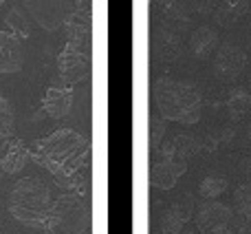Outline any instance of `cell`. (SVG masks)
<instances>
[{"instance_id": "1", "label": "cell", "mask_w": 251, "mask_h": 234, "mask_svg": "<svg viewBox=\"0 0 251 234\" xmlns=\"http://www.w3.org/2000/svg\"><path fill=\"white\" fill-rule=\"evenodd\" d=\"M29 155L57 179V186L77 188L79 173L88 164V142L73 128H57L38 139L29 148Z\"/></svg>"}, {"instance_id": "2", "label": "cell", "mask_w": 251, "mask_h": 234, "mask_svg": "<svg viewBox=\"0 0 251 234\" xmlns=\"http://www.w3.org/2000/svg\"><path fill=\"white\" fill-rule=\"evenodd\" d=\"M156 111L163 119L178 121V124H196L201 119L203 111V100L194 84L181 82L172 78H161L154 82L152 88Z\"/></svg>"}, {"instance_id": "3", "label": "cell", "mask_w": 251, "mask_h": 234, "mask_svg": "<svg viewBox=\"0 0 251 234\" xmlns=\"http://www.w3.org/2000/svg\"><path fill=\"white\" fill-rule=\"evenodd\" d=\"M53 208V199L47 183L38 177H25L13 186L9 197V212L20 223L31 228H44L49 212Z\"/></svg>"}, {"instance_id": "4", "label": "cell", "mask_w": 251, "mask_h": 234, "mask_svg": "<svg viewBox=\"0 0 251 234\" xmlns=\"http://www.w3.org/2000/svg\"><path fill=\"white\" fill-rule=\"evenodd\" d=\"M88 223V210L75 192H66L57 201L44 223L47 234H82Z\"/></svg>"}, {"instance_id": "5", "label": "cell", "mask_w": 251, "mask_h": 234, "mask_svg": "<svg viewBox=\"0 0 251 234\" xmlns=\"http://www.w3.org/2000/svg\"><path fill=\"white\" fill-rule=\"evenodd\" d=\"M88 35H69L64 49L57 53V73L66 84L88 78Z\"/></svg>"}, {"instance_id": "6", "label": "cell", "mask_w": 251, "mask_h": 234, "mask_svg": "<svg viewBox=\"0 0 251 234\" xmlns=\"http://www.w3.org/2000/svg\"><path fill=\"white\" fill-rule=\"evenodd\" d=\"M25 7L33 20L47 31L64 27L66 20L79 11L77 0H25Z\"/></svg>"}, {"instance_id": "7", "label": "cell", "mask_w": 251, "mask_h": 234, "mask_svg": "<svg viewBox=\"0 0 251 234\" xmlns=\"http://www.w3.org/2000/svg\"><path fill=\"white\" fill-rule=\"evenodd\" d=\"M194 221H196V228L203 234H229L231 221H234V212H231V208H227V205L209 199L199 208Z\"/></svg>"}, {"instance_id": "8", "label": "cell", "mask_w": 251, "mask_h": 234, "mask_svg": "<svg viewBox=\"0 0 251 234\" xmlns=\"http://www.w3.org/2000/svg\"><path fill=\"white\" fill-rule=\"evenodd\" d=\"M247 66V53L238 44H221L214 56V73L221 80H234Z\"/></svg>"}, {"instance_id": "9", "label": "cell", "mask_w": 251, "mask_h": 234, "mask_svg": "<svg viewBox=\"0 0 251 234\" xmlns=\"http://www.w3.org/2000/svg\"><path fill=\"white\" fill-rule=\"evenodd\" d=\"M185 159H178V157H163L159 155V159L152 164L150 168V181L154 188L159 190H170V188L176 186V181L181 179V175L187 168Z\"/></svg>"}, {"instance_id": "10", "label": "cell", "mask_w": 251, "mask_h": 234, "mask_svg": "<svg viewBox=\"0 0 251 234\" xmlns=\"http://www.w3.org/2000/svg\"><path fill=\"white\" fill-rule=\"evenodd\" d=\"M22 69L20 38L9 29H0V75L18 73Z\"/></svg>"}, {"instance_id": "11", "label": "cell", "mask_w": 251, "mask_h": 234, "mask_svg": "<svg viewBox=\"0 0 251 234\" xmlns=\"http://www.w3.org/2000/svg\"><path fill=\"white\" fill-rule=\"evenodd\" d=\"M73 106V91L69 87H49L42 95V111L51 119H62Z\"/></svg>"}, {"instance_id": "12", "label": "cell", "mask_w": 251, "mask_h": 234, "mask_svg": "<svg viewBox=\"0 0 251 234\" xmlns=\"http://www.w3.org/2000/svg\"><path fill=\"white\" fill-rule=\"evenodd\" d=\"M29 150L20 139H4L0 144V175H13L25 166V159Z\"/></svg>"}, {"instance_id": "13", "label": "cell", "mask_w": 251, "mask_h": 234, "mask_svg": "<svg viewBox=\"0 0 251 234\" xmlns=\"http://www.w3.org/2000/svg\"><path fill=\"white\" fill-rule=\"evenodd\" d=\"M190 212L192 208L187 204H174L161 214L159 219V226H161V232L163 234H178L185 228L187 219H190Z\"/></svg>"}, {"instance_id": "14", "label": "cell", "mask_w": 251, "mask_h": 234, "mask_svg": "<svg viewBox=\"0 0 251 234\" xmlns=\"http://www.w3.org/2000/svg\"><path fill=\"white\" fill-rule=\"evenodd\" d=\"M218 47V33L212 27H199L190 38V49L196 58H207L209 53H214V49Z\"/></svg>"}, {"instance_id": "15", "label": "cell", "mask_w": 251, "mask_h": 234, "mask_svg": "<svg viewBox=\"0 0 251 234\" xmlns=\"http://www.w3.org/2000/svg\"><path fill=\"white\" fill-rule=\"evenodd\" d=\"M16 130V111L4 95H0V142L9 139Z\"/></svg>"}, {"instance_id": "16", "label": "cell", "mask_w": 251, "mask_h": 234, "mask_svg": "<svg viewBox=\"0 0 251 234\" xmlns=\"http://www.w3.org/2000/svg\"><path fill=\"white\" fill-rule=\"evenodd\" d=\"M225 190H227V179L221 177V175H207V177L199 183V195L207 201L218 199Z\"/></svg>"}, {"instance_id": "17", "label": "cell", "mask_w": 251, "mask_h": 234, "mask_svg": "<svg viewBox=\"0 0 251 234\" xmlns=\"http://www.w3.org/2000/svg\"><path fill=\"white\" fill-rule=\"evenodd\" d=\"M227 109H229L231 117H240L251 111V95L249 91H243V88H236L234 93L227 100Z\"/></svg>"}, {"instance_id": "18", "label": "cell", "mask_w": 251, "mask_h": 234, "mask_svg": "<svg viewBox=\"0 0 251 234\" xmlns=\"http://www.w3.org/2000/svg\"><path fill=\"white\" fill-rule=\"evenodd\" d=\"M234 205L238 214H251V183H240L234 192Z\"/></svg>"}, {"instance_id": "19", "label": "cell", "mask_w": 251, "mask_h": 234, "mask_svg": "<svg viewBox=\"0 0 251 234\" xmlns=\"http://www.w3.org/2000/svg\"><path fill=\"white\" fill-rule=\"evenodd\" d=\"M229 234H251V214H234Z\"/></svg>"}, {"instance_id": "20", "label": "cell", "mask_w": 251, "mask_h": 234, "mask_svg": "<svg viewBox=\"0 0 251 234\" xmlns=\"http://www.w3.org/2000/svg\"><path fill=\"white\" fill-rule=\"evenodd\" d=\"M161 135H163V121L154 119V121H152V148H154V150L161 146V144H159Z\"/></svg>"}, {"instance_id": "21", "label": "cell", "mask_w": 251, "mask_h": 234, "mask_svg": "<svg viewBox=\"0 0 251 234\" xmlns=\"http://www.w3.org/2000/svg\"><path fill=\"white\" fill-rule=\"evenodd\" d=\"M249 137H251V121H249Z\"/></svg>"}, {"instance_id": "22", "label": "cell", "mask_w": 251, "mask_h": 234, "mask_svg": "<svg viewBox=\"0 0 251 234\" xmlns=\"http://www.w3.org/2000/svg\"><path fill=\"white\" fill-rule=\"evenodd\" d=\"M247 91H249V95H251V84H249V88H247Z\"/></svg>"}, {"instance_id": "23", "label": "cell", "mask_w": 251, "mask_h": 234, "mask_svg": "<svg viewBox=\"0 0 251 234\" xmlns=\"http://www.w3.org/2000/svg\"><path fill=\"white\" fill-rule=\"evenodd\" d=\"M2 2H7V0H0V4H2Z\"/></svg>"}]
</instances>
